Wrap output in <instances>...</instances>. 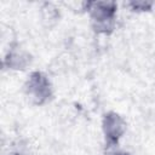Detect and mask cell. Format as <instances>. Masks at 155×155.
<instances>
[{
  "mask_svg": "<svg viewBox=\"0 0 155 155\" xmlns=\"http://www.w3.org/2000/svg\"><path fill=\"white\" fill-rule=\"evenodd\" d=\"M13 155H34L29 149H19L13 153Z\"/></svg>",
  "mask_w": 155,
  "mask_h": 155,
  "instance_id": "cell-6",
  "label": "cell"
},
{
  "mask_svg": "<svg viewBox=\"0 0 155 155\" xmlns=\"http://www.w3.org/2000/svg\"><path fill=\"white\" fill-rule=\"evenodd\" d=\"M105 155H130V154L124 151H110V153H107Z\"/></svg>",
  "mask_w": 155,
  "mask_h": 155,
  "instance_id": "cell-7",
  "label": "cell"
},
{
  "mask_svg": "<svg viewBox=\"0 0 155 155\" xmlns=\"http://www.w3.org/2000/svg\"><path fill=\"white\" fill-rule=\"evenodd\" d=\"M31 63V56L30 53L21 47V46H13L11 47L5 58H4V64L12 70H25Z\"/></svg>",
  "mask_w": 155,
  "mask_h": 155,
  "instance_id": "cell-4",
  "label": "cell"
},
{
  "mask_svg": "<svg viewBox=\"0 0 155 155\" xmlns=\"http://www.w3.org/2000/svg\"><path fill=\"white\" fill-rule=\"evenodd\" d=\"M86 10L92 29L98 34H110L115 29L117 5L114 1H90Z\"/></svg>",
  "mask_w": 155,
  "mask_h": 155,
  "instance_id": "cell-1",
  "label": "cell"
},
{
  "mask_svg": "<svg viewBox=\"0 0 155 155\" xmlns=\"http://www.w3.org/2000/svg\"><path fill=\"white\" fill-rule=\"evenodd\" d=\"M102 130L105 142L109 145H115L124 137L127 130V124L120 114L115 111H108L103 116Z\"/></svg>",
  "mask_w": 155,
  "mask_h": 155,
  "instance_id": "cell-3",
  "label": "cell"
},
{
  "mask_svg": "<svg viewBox=\"0 0 155 155\" xmlns=\"http://www.w3.org/2000/svg\"><path fill=\"white\" fill-rule=\"evenodd\" d=\"M24 93L33 104L42 105L52 98L53 87L46 74L42 71H33L24 84Z\"/></svg>",
  "mask_w": 155,
  "mask_h": 155,
  "instance_id": "cell-2",
  "label": "cell"
},
{
  "mask_svg": "<svg viewBox=\"0 0 155 155\" xmlns=\"http://www.w3.org/2000/svg\"><path fill=\"white\" fill-rule=\"evenodd\" d=\"M128 5L131 6V8H132L133 11H137V12H145V11H150V10L153 8L154 2L139 0V1H131V2H128Z\"/></svg>",
  "mask_w": 155,
  "mask_h": 155,
  "instance_id": "cell-5",
  "label": "cell"
}]
</instances>
